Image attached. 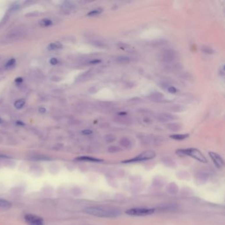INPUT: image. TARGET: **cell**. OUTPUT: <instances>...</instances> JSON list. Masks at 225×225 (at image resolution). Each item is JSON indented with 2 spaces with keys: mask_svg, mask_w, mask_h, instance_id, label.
Segmentation results:
<instances>
[{
  "mask_svg": "<svg viewBox=\"0 0 225 225\" xmlns=\"http://www.w3.org/2000/svg\"><path fill=\"white\" fill-rule=\"evenodd\" d=\"M224 73H225L224 66V65H222L221 67H220V68H219V75L223 77V76H224Z\"/></svg>",
  "mask_w": 225,
  "mask_h": 225,
  "instance_id": "4316f807",
  "label": "cell"
},
{
  "mask_svg": "<svg viewBox=\"0 0 225 225\" xmlns=\"http://www.w3.org/2000/svg\"><path fill=\"white\" fill-rule=\"evenodd\" d=\"M148 98L150 101L156 102H162L165 100L164 94L159 92H153L149 95Z\"/></svg>",
  "mask_w": 225,
  "mask_h": 225,
  "instance_id": "30bf717a",
  "label": "cell"
},
{
  "mask_svg": "<svg viewBox=\"0 0 225 225\" xmlns=\"http://www.w3.org/2000/svg\"><path fill=\"white\" fill-rule=\"evenodd\" d=\"M24 104H25V101L24 99H20L15 102L14 106L17 109H21L24 106Z\"/></svg>",
  "mask_w": 225,
  "mask_h": 225,
  "instance_id": "d6986e66",
  "label": "cell"
},
{
  "mask_svg": "<svg viewBox=\"0 0 225 225\" xmlns=\"http://www.w3.org/2000/svg\"><path fill=\"white\" fill-rule=\"evenodd\" d=\"M168 109H169L170 111L175 112H182L184 110V107L180 106V105H173V106H171Z\"/></svg>",
  "mask_w": 225,
  "mask_h": 225,
  "instance_id": "e0dca14e",
  "label": "cell"
},
{
  "mask_svg": "<svg viewBox=\"0 0 225 225\" xmlns=\"http://www.w3.org/2000/svg\"><path fill=\"white\" fill-rule=\"evenodd\" d=\"M85 212L86 213L92 215V216L98 217H107V218H112L116 217L120 214L119 210L114 208L106 207H90L85 209Z\"/></svg>",
  "mask_w": 225,
  "mask_h": 225,
  "instance_id": "6da1fadb",
  "label": "cell"
},
{
  "mask_svg": "<svg viewBox=\"0 0 225 225\" xmlns=\"http://www.w3.org/2000/svg\"><path fill=\"white\" fill-rule=\"evenodd\" d=\"M120 144L122 146L127 147H129V145H130L131 141H129V139H128V138H123V139H121Z\"/></svg>",
  "mask_w": 225,
  "mask_h": 225,
  "instance_id": "603a6c76",
  "label": "cell"
},
{
  "mask_svg": "<svg viewBox=\"0 0 225 225\" xmlns=\"http://www.w3.org/2000/svg\"><path fill=\"white\" fill-rule=\"evenodd\" d=\"M114 121L118 124L124 125H129L132 123V120L130 118L125 116V115H119L114 118Z\"/></svg>",
  "mask_w": 225,
  "mask_h": 225,
  "instance_id": "9c48e42d",
  "label": "cell"
},
{
  "mask_svg": "<svg viewBox=\"0 0 225 225\" xmlns=\"http://www.w3.org/2000/svg\"><path fill=\"white\" fill-rule=\"evenodd\" d=\"M11 207V203L7 200L0 198V209H9Z\"/></svg>",
  "mask_w": 225,
  "mask_h": 225,
  "instance_id": "9a60e30c",
  "label": "cell"
},
{
  "mask_svg": "<svg viewBox=\"0 0 225 225\" xmlns=\"http://www.w3.org/2000/svg\"><path fill=\"white\" fill-rule=\"evenodd\" d=\"M92 133V131L91 130H89V129H85V130H83L82 131V133L84 134V135H90Z\"/></svg>",
  "mask_w": 225,
  "mask_h": 225,
  "instance_id": "f546056e",
  "label": "cell"
},
{
  "mask_svg": "<svg viewBox=\"0 0 225 225\" xmlns=\"http://www.w3.org/2000/svg\"><path fill=\"white\" fill-rule=\"evenodd\" d=\"M201 51L205 54H212V53H214V50L211 47L207 46H201Z\"/></svg>",
  "mask_w": 225,
  "mask_h": 225,
  "instance_id": "ac0fdd59",
  "label": "cell"
},
{
  "mask_svg": "<svg viewBox=\"0 0 225 225\" xmlns=\"http://www.w3.org/2000/svg\"><path fill=\"white\" fill-rule=\"evenodd\" d=\"M170 137L174 140L182 141L188 138L189 137V134H174V135H172Z\"/></svg>",
  "mask_w": 225,
  "mask_h": 225,
  "instance_id": "5bb4252c",
  "label": "cell"
},
{
  "mask_svg": "<svg viewBox=\"0 0 225 225\" xmlns=\"http://www.w3.org/2000/svg\"><path fill=\"white\" fill-rule=\"evenodd\" d=\"M156 118L160 122H167L175 120L177 119V117L168 113H159L156 115Z\"/></svg>",
  "mask_w": 225,
  "mask_h": 225,
  "instance_id": "ba28073f",
  "label": "cell"
},
{
  "mask_svg": "<svg viewBox=\"0 0 225 225\" xmlns=\"http://www.w3.org/2000/svg\"><path fill=\"white\" fill-rule=\"evenodd\" d=\"M156 153L153 150H148L146 151H144L142 153L139 154L135 157L129 160H124L123 163H132V162H139V161H144V160H151L155 157Z\"/></svg>",
  "mask_w": 225,
  "mask_h": 225,
  "instance_id": "5b68a950",
  "label": "cell"
},
{
  "mask_svg": "<svg viewBox=\"0 0 225 225\" xmlns=\"http://www.w3.org/2000/svg\"><path fill=\"white\" fill-rule=\"evenodd\" d=\"M46 111V108H43V107H41V108H40L38 109V112H40V114H44V113H45Z\"/></svg>",
  "mask_w": 225,
  "mask_h": 225,
  "instance_id": "1f68e13d",
  "label": "cell"
},
{
  "mask_svg": "<svg viewBox=\"0 0 225 225\" xmlns=\"http://www.w3.org/2000/svg\"><path fill=\"white\" fill-rule=\"evenodd\" d=\"M177 153L181 154V155H184L187 156H190L192 158H195V160L201 162L206 163L207 162V158L203 155V153L199 149L195 148H189L185 149H179L177 151Z\"/></svg>",
  "mask_w": 225,
  "mask_h": 225,
  "instance_id": "7a4b0ae2",
  "label": "cell"
},
{
  "mask_svg": "<svg viewBox=\"0 0 225 225\" xmlns=\"http://www.w3.org/2000/svg\"><path fill=\"white\" fill-rule=\"evenodd\" d=\"M75 160L78 161H85V162H101L103 161V160L99 159V158L90 157V156H79L75 158Z\"/></svg>",
  "mask_w": 225,
  "mask_h": 225,
  "instance_id": "8fae6325",
  "label": "cell"
},
{
  "mask_svg": "<svg viewBox=\"0 0 225 225\" xmlns=\"http://www.w3.org/2000/svg\"><path fill=\"white\" fill-rule=\"evenodd\" d=\"M166 127H167V128L169 129V130L172 131H178L180 130L181 128H182V126H181L180 124L175 123V122L168 124L167 126H166Z\"/></svg>",
  "mask_w": 225,
  "mask_h": 225,
  "instance_id": "4fadbf2b",
  "label": "cell"
},
{
  "mask_svg": "<svg viewBox=\"0 0 225 225\" xmlns=\"http://www.w3.org/2000/svg\"><path fill=\"white\" fill-rule=\"evenodd\" d=\"M24 221L28 225H44V221L41 217L33 214L24 215Z\"/></svg>",
  "mask_w": 225,
  "mask_h": 225,
  "instance_id": "8992f818",
  "label": "cell"
},
{
  "mask_svg": "<svg viewBox=\"0 0 225 225\" xmlns=\"http://www.w3.org/2000/svg\"><path fill=\"white\" fill-rule=\"evenodd\" d=\"M209 155L217 168H221L224 166V160L219 154L214 152H210L209 153Z\"/></svg>",
  "mask_w": 225,
  "mask_h": 225,
  "instance_id": "52a82bcc",
  "label": "cell"
},
{
  "mask_svg": "<svg viewBox=\"0 0 225 225\" xmlns=\"http://www.w3.org/2000/svg\"><path fill=\"white\" fill-rule=\"evenodd\" d=\"M178 57V53L172 49H166L162 50L159 55L158 58L164 63H170L174 62Z\"/></svg>",
  "mask_w": 225,
  "mask_h": 225,
  "instance_id": "277c9868",
  "label": "cell"
},
{
  "mask_svg": "<svg viewBox=\"0 0 225 225\" xmlns=\"http://www.w3.org/2000/svg\"><path fill=\"white\" fill-rule=\"evenodd\" d=\"M106 141H109V142H110V141H113L115 138H114V137L113 135H108L106 136Z\"/></svg>",
  "mask_w": 225,
  "mask_h": 225,
  "instance_id": "f1b7e54d",
  "label": "cell"
},
{
  "mask_svg": "<svg viewBox=\"0 0 225 225\" xmlns=\"http://www.w3.org/2000/svg\"><path fill=\"white\" fill-rule=\"evenodd\" d=\"M15 83H18V84H20V83H21L23 81V78L21 77H18V78H16L15 80Z\"/></svg>",
  "mask_w": 225,
  "mask_h": 225,
  "instance_id": "4dcf8cb0",
  "label": "cell"
},
{
  "mask_svg": "<svg viewBox=\"0 0 225 225\" xmlns=\"http://www.w3.org/2000/svg\"><path fill=\"white\" fill-rule=\"evenodd\" d=\"M130 61V58L126 56H119L117 58V62L119 63H128Z\"/></svg>",
  "mask_w": 225,
  "mask_h": 225,
  "instance_id": "7402d4cb",
  "label": "cell"
},
{
  "mask_svg": "<svg viewBox=\"0 0 225 225\" xmlns=\"http://www.w3.org/2000/svg\"><path fill=\"white\" fill-rule=\"evenodd\" d=\"M1 123H2V119L0 118V124H1Z\"/></svg>",
  "mask_w": 225,
  "mask_h": 225,
  "instance_id": "836d02e7",
  "label": "cell"
},
{
  "mask_svg": "<svg viewBox=\"0 0 225 225\" xmlns=\"http://www.w3.org/2000/svg\"><path fill=\"white\" fill-rule=\"evenodd\" d=\"M15 60L13 59V58H12V59L9 60L8 62L6 63V67L7 68L11 67H12V66H13L15 65Z\"/></svg>",
  "mask_w": 225,
  "mask_h": 225,
  "instance_id": "d4e9b609",
  "label": "cell"
},
{
  "mask_svg": "<svg viewBox=\"0 0 225 225\" xmlns=\"http://www.w3.org/2000/svg\"><path fill=\"white\" fill-rule=\"evenodd\" d=\"M155 211L154 208L147 207H134L129 209L126 211V213L130 216L144 217L153 214Z\"/></svg>",
  "mask_w": 225,
  "mask_h": 225,
  "instance_id": "3957f363",
  "label": "cell"
},
{
  "mask_svg": "<svg viewBox=\"0 0 225 225\" xmlns=\"http://www.w3.org/2000/svg\"><path fill=\"white\" fill-rule=\"evenodd\" d=\"M165 68L166 69L170 70V71H177L180 69L181 65L179 63H165Z\"/></svg>",
  "mask_w": 225,
  "mask_h": 225,
  "instance_id": "7c38bea8",
  "label": "cell"
},
{
  "mask_svg": "<svg viewBox=\"0 0 225 225\" xmlns=\"http://www.w3.org/2000/svg\"><path fill=\"white\" fill-rule=\"evenodd\" d=\"M62 47V45L61 44L60 42H53L50 44L48 46V49L49 50H57V49L61 48Z\"/></svg>",
  "mask_w": 225,
  "mask_h": 225,
  "instance_id": "2e32d148",
  "label": "cell"
},
{
  "mask_svg": "<svg viewBox=\"0 0 225 225\" xmlns=\"http://www.w3.org/2000/svg\"><path fill=\"white\" fill-rule=\"evenodd\" d=\"M102 12V9L101 8H98L96 9H94V10L90 11L89 13L87 14L88 16H96L98 15H100Z\"/></svg>",
  "mask_w": 225,
  "mask_h": 225,
  "instance_id": "ffe728a7",
  "label": "cell"
},
{
  "mask_svg": "<svg viewBox=\"0 0 225 225\" xmlns=\"http://www.w3.org/2000/svg\"><path fill=\"white\" fill-rule=\"evenodd\" d=\"M50 63L52 65H56V64H58V60L57 58H51V60H50Z\"/></svg>",
  "mask_w": 225,
  "mask_h": 225,
  "instance_id": "83f0119b",
  "label": "cell"
},
{
  "mask_svg": "<svg viewBox=\"0 0 225 225\" xmlns=\"http://www.w3.org/2000/svg\"><path fill=\"white\" fill-rule=\"evenodd\" d=\"M52 21L50 20V19H42L40 21V24L42 26H49L50 25H52Z\"/></svg>",
  "mask_w": 225,
  "mask_h": 225,
  "instance_id": "44dd1931",
  "label": "cell"
},
{
  "mask_svg": "<svg viewBox=\"0 0 225 225\" xmlns=\"http://www.w3.org/2000/svg\"><path fill=\"white\" fill-rule=\"evenodd\" d=\"M16 124L17 125V126H24V125L23 122H22L21 121H17Z\"/></svg>",
  "mask_w": 225,
  "mask_h": 225,
  "instance_id": "d6a6232c",
  "label": "cell"
},
{
  "mask_svg": "<svg viewBox=\"0 0 225 225\" xmlns=\"http://www.w3.org/2000/svg\"><path fill=\"white\" fill-rule=\"evenodd\" d=\"M94 45L98 46V47H100V48H104L106 46V44H105L104 42H103L102 41H99V40H96V41H93V43Z\"/></svg>",
  "mask_w": 225,
  "mask_h": 225,
  "instance_id": "cb8c5ba5",
  "label": "cell"
},
{
  "mask_svg": "<svg viewBox=\"0 0 225 225\" xmlns=\"http://www.w3.org/2000/svg\"><path fill=\"white\" fill-rule=\"evenodd\" d=\"M166 90H167L169 92H170V93H172V94H174L178 91V90L176 89L174 87L171 86V85H169L167 89H166Z\"/></svg>",
  "mask_w": 225,
  "mask_h": 225,
  "instance_id": "484cf974",
  "label": "cell"
}]
</instances>
